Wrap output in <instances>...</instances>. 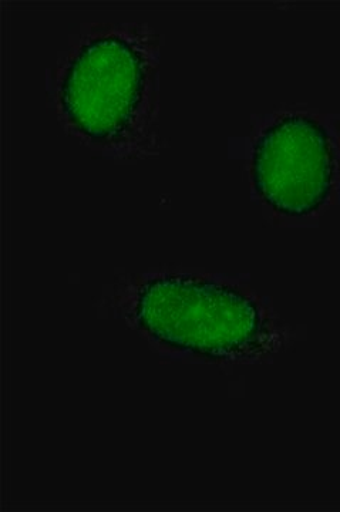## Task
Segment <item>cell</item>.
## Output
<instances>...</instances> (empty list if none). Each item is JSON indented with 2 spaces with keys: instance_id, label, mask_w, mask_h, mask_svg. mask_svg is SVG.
<instances>
[{
  "instance_id": "6da1fadb",
  "label": "cell",
  "mask_w": 340,
  "mask_h": 512,
  "mask_svg": "<svg viewBox=\"0 0 340 512\" xmlns=\"http://www.w3.org/2000/svg\"><path fill=\"white\" fill-rule=\"evenodd\" d=\"M134 316L158 342L212 360L255 355L269 335L261 309L249 296L191 276H161L141 285Z\"/></svg>"
},
{
  "instance_id": "3957f363",
  "label": "cell",
  "mask_w": 340,
  "mask_h": 512,
  "mask_svg": "<svg viewBox=\"0 0 340 512\" xmlns=\"http://www.w3.org/2000/svg\"><path fill=\"white\" fill-rule=\"evenodd\" d=\"M252 177L259 195L275 211L291 217L318 211L335 180L328 131L304 114L275 121L255 143Z\"/></svg>"
},
{
  "instance_id": "7a4b0ae2",
  "label": "cell",
  "mask_w": 340,
  "mask_h": 512,
  "mask_svg": "<svg viewBox=\"0 0 340 512\" xmlns=\"http://www.w3.org/2000/svg\"><path fill=\"white\" fill-rule=\"evenodd\" d=\"M146 53L119 35L86 43L67 67L63 110L87 137L113 141L136 123L151 74Z\"/></svg>"
}]
</instances>
